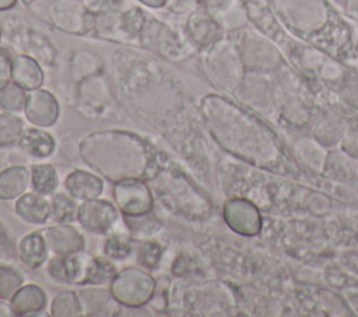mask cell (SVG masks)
Listing matches in <instances>:
<instances>
[{"label":"cell","mask_w":358,"mask_h":317,"mask_svg":"<svg viewBox=\"0 0 358 317\" xmlns=\"http://www.w3.org/2000/svg\"><path fill=\"white\" fill-rule=\"evenodd\" d=\"M115 204L122 215L137 216L151 212L154 208V196L151 187L144 179H129L115 183Z\"/></svg>","instance_id":"277c9868"},{"label":"cell","mask_w":358,"mask_h":317,"mask_svg":"<svg viewBox=\"0 0 358 317\" xmlns=\"http://www.w3.org/2000/svg\"><path fill=\"white\" fill-rule=\"evenodd\" d=\"M94 263L95 257L81 250L67 256H53L48 261L46 271L57 283L88 286Z\"/></svg>","instance_id":"3957f363"},{"label":"cell","mask_w":358,"mask_h":317,"mask_svg":"<svg viewBox=\"0 0 358 317\" xmlns=\"http://www.w3.org/2000/svg\"><path fill=\"white\" fill-rule=\"evenodd\" d=\"M14 253H17V247H14L7 228L0 221V256H13Z\"/></svg>","instance_id":"f546056e"},{"label":"cell","mask_w":358,"mask_h":317,"mask_svg":"<svg viewBox=\"0 0 358 317\" xmlns=\"http://www.w3.org/2000/svg\"><path fill=\"white\" fill-rule=\"evenodd\" d=\"M138 1L148 8H162V7H166L168 4V0H138Z\"/></svg>","instance_id":"4dcf8cb0"},{"label":"cell","mask_w":358,"mask_h":317,"mask_svg":"<svg viewBox=\"0 0 358 317\" xmlns=\"http://www.w3.org/2000/svg\"><path fill=\"white\" fill-rule=\"evenodd\" d=\"M17 4V0H0V11L11 10Z\"/></svg>","instance_id":"1f68e13d"},{"label":"cell","mask_w":358,"mask_h":317,"mask_svg":"<svg viewBox=\"0 0 358 317\" xmlns=\"http://www.w3.org/2000/svg\"><path fill=\"white\" fill-rule=\"evenodd\" d=\"M162 257V247L157 242L144 240L137 247V263L144 270H154L158 267Z\"/></svg>","instance_id":"4316f807"},{"label":"cell","mask_w":358,"mask_h":317,"mask_svg":"<svg viewBox=\"0 0 358 317\" xmlns=\"http://www.w3.org/2000/svg\"><path fill=\"white\" fill-rule=\"evenodd\" d=\"M138 42L148 50L171 60H179L183 43L179 35L154 17H148L138 34Z\"/></svg>","instance_id":"8992f818"},{"label":"cell","mask_w":358,"mask_h":317,"mask_svg":"<svg viewBox=\"0 0 358 317\" xmlns=\"http://www.w3.org/2000/svg\"><path fill=\"white\" fill-rule=\"evenodd\" d=\"M31 186V170L21 165H13L0 172V200L11 201L27 193Z\"/></svg>","instance_id":"e0dca14e"},{"label":"cell","mask_w":358,"mask_h":317,"mask_svg":"<svg viewBox=\"0 0 358 317\" xmlns=\"http://www.w3.org/2000/svg\"><path fill=\"white\" fill-rule=\"evenodd\" d=\"M49 249L41 233L34 230L22 236L17 244V256L20 261L29 270H38L48 260Z\"/></svg>","instance_id":"2e32d148"},{"label":"cell","mask_w":358,"mask_h":317,"mask_svg":"<svg viewBox=\"0 0 358 317\" xmlns=\"http://www.w3.org/2000/svg\"><path fill=\"white\" fill-rule=\"evenodd\" d=\"M49 253L53 256H67L85 249L84 235L69 223H56L41 230Z\"/></svg>","instance_id":"9c48e42d"},{"label":"cell","mask_w":358,"mask_h":317,"mask_svg":"<svg viewBox=\"0 0 358 317\" xmlns=\"http://www.w3.org/2000/svg\"><path fill=\"white\" fill-rule=\"evenodd\" d=\"M109 290L120 306L127 309H140L154 297L157 282L147 270L129 267L115 275L110 281Z\"/></svg>","instance_id":"7a4b0ae2"},{"label":"cell","mask_w":358,"mask_h":317,"mask_svg":"<svg viewBox=\"0 0 358 317\" xmlns=\"http://www.w3.org/2000/svg\"><path fill=\"white\" fill-rule=\"evenodd\" d=\"M0 42H1V32H0Z\"/></svg>","instance_id":"836d02e7"},{"label":"cell","mask_w":358,"mask_h":317,"mask_svg":"<svg viewBox=\"0 0 358 317\" xmlns=\"http://www.w3.org/2000/svg\"><path fill=\"white\" fill-rule=\"evenodd\" d=\"M21 1H22V3H24V4H25V6H28V7H31V6H32V4H34V3H36V1H38V0H21Z\"/></svg>","instance_id":"d6a6232c"},{"label":"cell","mask_w":358,"mask_h":317,"mask_svg":"<svg viewBox=\"0 0 358 317\" xmlns=\"http://www.w3.org/2000/svg\"><path fill=\"white\" fill-rule=\"evenodd\" d=\"M24 121L11 112L0 113V147L18 144L24 133Z\"/></svg>","instance_id":"7402d4cb"},{"label":"cell","mask_w":358,"mask_h":317,"mask_svg":"<svg viewBox=\"0 0 358 317\" xmlns=\"http://www.w3.org/2000/svg\"><path fill=\"white\" fill-rule=\"evenodd\" d=\"M14 214L31 225H43L50 219V201L45 196L29 191L15 200Z\"/></svg>","instance_id":"4fadbf2b"},{"label":"cell","mask_w":358,"mask_h":317,"mask_svg":"<svg viewBox=\"0 0 358 317\" xmlns=\"http://www.w3.org/2000/svg\"><path fill=\"white\" fill-rule=\"evenodd\" d=\"M185 35L192 43L200 47H207L217 42L218 24L204 7H199L187 15Z\"/></svg>","instance_id":"30bf717a"},{"label":"cell","mask_w":358,"mask_h":317,"mask_svg":"<svg viewBox=\"0 0 358 317\" xmlns=\"http://www.w3.org/2000/svg\"><path fill=\"white\" fill-rule=\"evenodd\" d=\"M13 316H42V310L46 307V293L35 283H25L8 300Z\"/></svg>","instance_id":"7c38bea8"},{"label":"cell","mask_w":358,"mask_h":317,"mask_svg":"<svg viewBox=\"0 0 358 317\" xmlns=\"http://www.w3.org/2000/svg\"><path fill=\"white\" fill-rule=\"evenodd\" d=\"M124 223L129 229V232H131L133 235L137 236H148L152 233H157L161 229V222L159 219L151 212L143 214V215H137V216H126L123 215Z\"/></svg>","instance_id":"d4e9b609"},{"label":"cell","mask_w":358,"mask_h":317,"mask_svg":"<svg viewBox=\"0 0 358 317\" xmlns=\"http://www.w3.org/2000/svg\"><path fill=\"white\" fill-rule=\"evenodd\" d=\"M83 306V316H115L120 310V303L110 290L102 288H83L78 292Z\"/></svg>","instance_id":"5bb4252c"},{"label":"cell","mask_w":358,"mask_h":317,"mask_svg":"<svg viewBox=\"0 0 358 317\" xmlns=\"http://www.w3.org/2000/svg\"><path fill=\"white\" fill-rule=\"evenodd\" d=\"M81 159L99 176L112 183L147 179L157 155L140 135L124 130L92 131L78 144Z\"/></svg>","instance_id":"6da1fadb"},{"label":"cell","mask_w":358,"mask_h":317,"mask_svg":"<svg viewBox=\"0 0 358 317\" xmlns=\"http://www.w3.org/2000/svg\"><path fill=\"white\" fill-rule=\"evenodd\" d=\"M45 75L39 63L28 54H15L11 61V81L25 91L41 88Z\"/></svg>","instance_id":"9a60e30c"},{"label":"cell","mask_w":358,"mask_h":317,"mask_svg":"<svg viewBox=\"0 0 358 317\" xmlns=\"http://www.w3.org/2000/svg\"><path fill=\"white\" fill-rule=\"evenodd\" d=\"M24 115L32 126L46 128L57 121L60 106L50 91L36 88L27 92Z\"/></svg>","instance_id":"ba28073f"},{"label":"cell","mask_w":358,"mask_h":317,"mask_svg":"<svg viewBox=\"0 0 358 317\" xmlns=\"http://www.w3.org/2000/svg\"><path fill=\"white\" fill-rule=\"evenodd\" d=\"M52 24L69 34L90 35L94 32V14L81 0H56L49 6Z\"/></svg>","instance_id":"5b68a950"},{"label":"cell","mask_w":358,"mask_h":317,"mask_svg":"<svg viewBox=\"0 0 358 317\" xmlns=\"http://www.w3.org/2000/svg\"><path fill=\"white\" fill-rule=\"evenodd\" d=\"M120 219L119 208L103 198H92L78 205V223L88 232L109 235Z\"/></svg>","instance_id":"52a82bcc"},{"label":"cell","mask_w":358,"mask_h":317,"mask_svg":"<svg viewBox=\"0 0 358 317\" xmlns=\"http://www.w3.org/2000/svg\"><path fill=\"white\" fill-rule=\"evenodd\" d=\"M63 187L74 200L83 202L101 197L103 193V180L95 172L74 169L64 177Z\"/></svg>","instance_id":"8fae6325"},{"label":"cell","mask_w":358,"mask_h":317,"mask_svg":"<svg viewBox=\"0 0 358 317\" xmlns=\"http://www.w3.org/2000/svg\"><path fill=\"white\" fill-rule=\"evenodd\" d=\"M13 54L7 47L0 46V85L11 80V61Z\"/></svg>","instance_id":"f1b7e54d"},{"label":"cell","mask_w":358,"mask_h":317,"mask_svg":"<svg viewBox=\"0 0 358 317\" xmlns=\"http://www.w3.org/2000/svg\"><path fill=\"white\" fill-rule=\"evenodd\" d=\"M91 14H101L110 10H120L123 0H81Z\"/></svg>","instance_id":"83f0119b"},{"label":"cell","mask_w":358,"mask_h":317,"mask_svg":"<svg viewBox=\"0 0 358 317\" xmlns=\"http://www.w3.org/2000/svg\"><path fill=\"white\" fill-rule=\"evenodd\" d=\"M27 92L28 91L22 89L11 80L4 82L3 85H0V108L4 112H11V113H18L24 110Z\"/></svg>","instance_id":"603a6c76"},{"label":"cell","mask_w":358,"mask_h":317,"mask_svg":"<svg viewBox=\"0 0 358 317\" xmlns=\"http://www.w3.org/2000/svg\"><path fill=\"white\" fill-rule=\"evenodd\" d=\"M134 251V240L126 233H109L103 243V253L110 260H124Z\"/></svg>","instance_id":"cb8c5ba5"},{"label":"cell","mask_w":358,"mask_h":317,"mask_svg":"<svg viewBox=\"0 0 358 317\" xmlns=\"http://www.w3.org/2000/svg\"><path fill=\"white\" fill-rule=\"evenodd\" d=\"M31 187L34 191L49 196L59 186V175L50 163H35L31 166Z\"/></svg>","instance_id":"d6986e66"},{"label":"cell","mask_w":358,"mask_h":317,"mask_svg":"<svg viewBox=\"0 0 358 317\" xmlns=\"http://www.w3.org/2000/svg\"><path fill=\"white\" fill-rule=\"evenodd\" d=\"M18 145L29 156L43 159L53 154L56 141L50 133L43 131L41 127H29L24 130Z\"/></svg>","instance_id":"ac0fdd59"},{"label":"cell","mask_w":358,"mask_h":317,"mask_svg":"<svg viewBox=\"0 0 358 317\" xmlns=\"http://www.w3.org/2000/svg\"><path fill=\"white\" fill-rule=\"evenodd\" d=\"M50 314L55 317H78L83 316V306L78 293L74 290H62L50 304Z\"/></svg>","instance_id":"44dd1931"},{"label":"cell","mask_w":358,"mask_h":317,"mask_svg":"<svg viewBox=\"0 0 358 317\" xmlns=\"http://www.w3.org/2000/svg\"><path fill=\"white\" fill-rule=\"evenodd\" d=\"M78 204L70 194L56 193L50 198V219L56 223H70L77 221Z\"/></svg>","instance_id":"ffe728a7"},{"label":"cell","mask_w":358,"mask_h":317,"mask_svg":"<svg viewBox=\"0 0 358 317\" xmlns=\"http://www.w3.org/2000/svg\"><path fill=\"white\" fill-rule=\"evenodd\" d=\"M24 285L22 274L11 265H0V299L10 300Z\"/></svg>","instance_id":"484cf974"}]
</instances>
